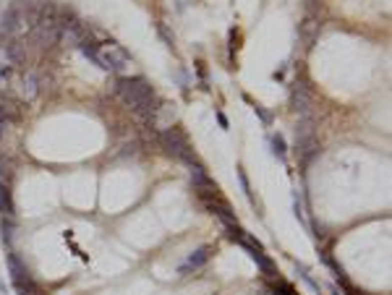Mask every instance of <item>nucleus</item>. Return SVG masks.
Masks as SVG:
<instances>
[{"instance_id": "obj_6", "label": "nucleus", "mask_w": 392, "mask_h": 295, "mask_svg": "<svg viewBox=\"0 0 392 295\" xmlns=\"http://www.w3.org/2000/svg\"><path fill=\"white\" fill-rule=\"evenodd\" d=\"M0 212H3L6 217H10V220H14V214H16L14 199H10V191L6 188V183H0Z\"/></svg>"}, {"instance_id": "obj_1", "label": "nucleus", "mask_w": 392, "mask_h": 295, "mask_svg": "<svg viewBox=\"0 0 392 295\" xmlns=\"http://www.w3.org/2000/svg\"><path fill=\"white\" fill-rule=\"evenodd\" d=\"M115 94H118L126 105H128L134 112H139L144 120H154L157 115V105L160 99L154 97V89L149 86L146 78H128V76H120L118 84H115Z\"/></svg>"}, {"instance_id": "obj_7", "label": "nucleus", "mask_w": 392, "mask_h": 295, "mask_svg": "<svg viewBox=\"0 0 392 295\" xmlns=\"http://www.w3.org/2000/svg\"><path fill=\"white\" fill-rule=\"evenodd\" d=\"M270 146H272V154L274 157H285V152H288V146H285V136L282 133H272L270 136Z\"/></svg>"}, {"instance_id": "obj_9", "label": "nucleus", "mask_w": 392, "mask_h": 295, "mask_svg": "<svg viewBox=\"0 0 392 295\" xmlns=\"http://www.w3.org/2000/svg\"><path fill=\"white\" fill-rule=\"evenodd\" d=\"M238 180H240V188H244L246 199L254 204V196H251V186H248V178H246V173H244V170H238Z\"/></svg>"}, {"instance_id": "obj_8", "label": "nucleus", "mask_w": 392, "mask_h": 295, "mask_svg": "<svg viewBox=\"0 0 392 295\" xmlns=\"http://www.w3.org/2000/svg\"><path fill=\"white\" fill-rule=\"evenodd\" d=\"M316 29H319V24H316L314 18H308L306 24H304V37L311 42V39H314V34H316Z\"/></svg>"}, {"instance_id": "obj_3", "label": "nucleus", "mask_w": 392, "mask_h": 295, "mask_svg": "<svg viewBox=\"0 0 392 295\" xmlns=\"http://www.w3.org/2000/svg\"><path fill=\"white\" fill-rule=\"evenodd\" d=\"M160 141H162V146L168 149V154L178 157V160H183L186 165H196L194 152H191V146H188V139H186V133H183L180 128L162 131V133H160Z\"/></svg>"}, {"instance_id": "obj_5", "label": "nucleus", "mask_w": 392, "mask_h": 295, "mask_svg": "<svg viewBox=\"0 0 392 295\" xmlns=\"http://www.w3.org/2000/svg\"><path fill=\"white\" fill-rule=\"evenodd\" d=\"M40 92V81H37V76L34 73H24V78H21V94H24V99H34Z\"/></svg>"}, {"instance_id": "obj_4", "label": "nucleus", "mask_w": 392, "mask_h": 295, "mask_svg": "<svg viewBox=\"0 0 392 295\" xmlns=\"http://www.w3.org/2000/svg\"><path fill=\"white\" fill-rule=\"evenodd\" d=\"M210 256H212V248L210 246H202V248H196V251L186 259V264L180 267V275H188V272H194V269H199V267H204L206 262H210Z\"/></svg>"}, {"instance_id": "obj_10", "label": "nucleus", "mask_w": 392, "mask_h": 295, "mask_svg": "<svg viewBox=\"0 0 392 295\" xmlns=\"http://www.w3.org/2000/svg\"><path fill=\"white\" fill-rule=\"evenodd\" d=\"M254 112H256V115L262 118V123H264V126H270V123H272V115H270V112L264 110L262 105H254Z\"/></svg>"}, {"instance_id": "obj_2", "label": "nucleus", "mask_w": 392, "mask_h": 295, "mask_svg": "<svg viewBox=\"0 0 392 295\" xmlns=\"http://www.w3.org/2000/svg\"><path fill=\"white\" fill-rule=\"evenodd\" d=\"M82 52L86 55L89 60H94L102 71H123L126 65H128V52H126L120 44L115 42H105V44H92L89 39H84L82 44Z\"/></svg>"}, {"instance_id": "obj_11", "label": "nucleus", "mask_w": 392, "mask_h": 295, "mask_svg": "<svg viewBox=\"0 0 392 295\" xmlns=\"http://www.w3.org/2000/svg\"><path fill=\"white\" fill-rule=\"evenodd\" d=\"M214 115H217V123H220V128H225V131H228V128H230V123H228V118L222 115V112H220V110H217V112H214Z\"/></svg>"}]
</instances>
